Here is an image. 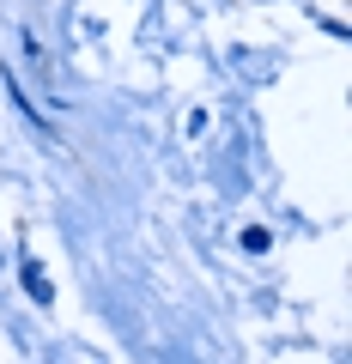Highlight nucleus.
<instances>
[{"instance_id":"nucleus-1","label":"nucleus","mask_w":352,"mask_h":364,"mask_svg":"<svg viewBox=\"0 0 352 364\" xmlns=\"http://www.w3.org/2000/svg\"><path fill=\"white\" fill-rule=\"evenodd\" d=\"M25 291H31V298H37V304H49V298H55V286H49V273H43L37 261H25Z\"/></svg>"}]
</instances>
